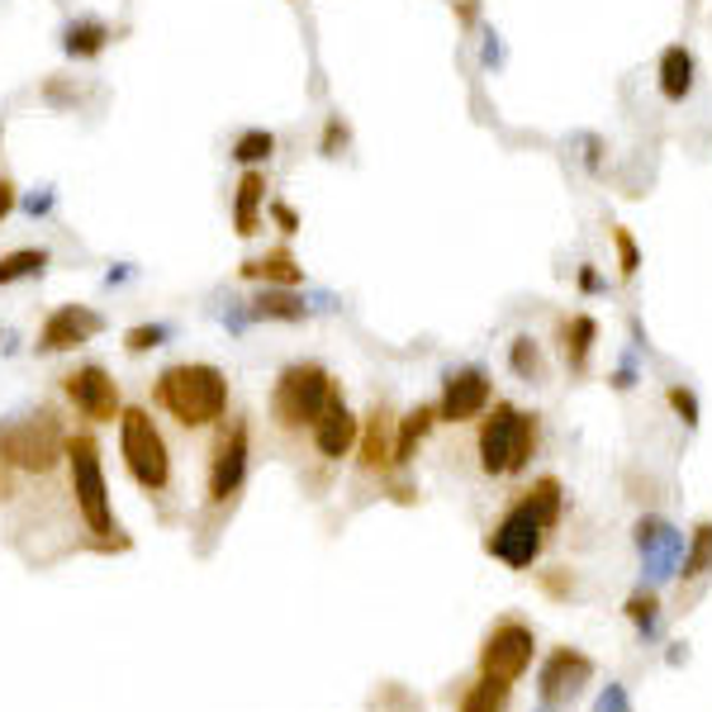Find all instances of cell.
<instances>
[{"label":"cell","mask_w":712,"mask_h":712,"mask_svg":"<svg viewBox=\"0 0 712 712\" xmlns=\"http://www.w3.org/2000/svg\"><path fill=\"white\" fill-rule=\"evenodd\" d=\"M100 333H105V314H96L91 305H58L43 318L39 343H33V347H39V356H58V352L86 347Z\"/></svg>","instance_id":"obj_12"},{"label":"cell","mask_w":712,"mask_h":712,"mask_svg":"<svg viewBox=\"0 0 712 712\" xmlns=\"http://www.w3.org/2000/svg\"><path fill=\"white\" fill-rule=\"evenodd\" d=\"M347 123H343V115H328V123H324V138H318V152H324V157H337V152H343L347 148Z\"/></svg>","instance_id":"obj_32"},{"label":"cell","mask_w":712,"mask_h":712,"mask_svg":"<svg viewBox=\"0 0 712 712\" xmlns=\"http://www.w3.org/2000/svg\"><path fill=\"white\" fill-rule=\"evenodd\" d=\"M494 380L485 366H452L442 376V399H437V423H471L490 408Z\"/></svg>","instance_id":"obj_10"},{"label":"cell","mask_w":712,"mask_h":712,"mask_svg":"<svg viewBox=\"0 0 712 712\" xmlns=\"http://www.w3.org/2000/svg\"><path fill=\"white\" fill-rule=\"evenodd\" d=\"M532 651H537V636H532L527 622L504 617V622H494V632L479 646V670L498 674V680H518L532 665Z\"/></svg>","instance_id":"obj_11"},{"label":"cell","mask_w":712,"mask_h":712,"mask_svg":"<svg viewBox=\"0 0 712 712\" xmlns=\"http://www.w3.org/2000/svg\"><path fill=\"white\" fill-rule=\"evenodd\" d=\"M58 380H62L67 404L77 408L86 423H115L123 414V408H119V385H115V376L105 366L86 362V366L67 370V376H58Z\"/></svg>","instance_id":"obj_9"},{"label":"cell","mask_w":712,"mask_h":712,"mask_svg":"<svg viewBox=\"0 0 712 712\" xmlns=\"http://www.w3.org/2000/svg\"><path fill=\"white\" fill-rule=\"evenodd\" d=\"M665 399H670L674 414H680V423H684V427H699V399H693L684 385H670V389H665Z\"/></svg>","instance_id":"obj_33"},{"label":"cell","mask_w":712,"mask_h":712,"mask_svg":"<svg viewBox=\"0 0 712 712\" xmlns=\"http://www.w3.org/2000/svg\"><path fill=\"white\" fill-rule=\"evenodd\" d=\"M636 551L646 556V565H651L655 580H670L674 570H680L684 537H680V532H674L670 523H661V518H641V523H636Z\"/></svg>","instance_id":"obj_15"},{"label":"cell","mask_w":712,"mask_h":712,"mask_svg":"<svg viewBox=\"0 0 712 712\" xmlns=\"http://www.w3.org/2000/svg\"><path fill=\"white\" fill-rule=\"evenodd\" d=\"M52 266L48 247H14V253L0 257V285H20V280H39Z\"/></svg>","instance_id":"obj_24"},{"label":"cell","mask_w":712,"mask_h":712,"mask_svg":"<svg viewBox=\"0 0 712 712\" xmlns=\"http://www.w3.org/2000/svg\"><path fill=\"white\" fill-rule=\"evenodd\" d=\"M712 570V523H699L693 527V537L684 546V556H680V575L684 580H703Z\"/></svg>","instance_id":"obj_27"},{"label":"cell","mask_w":712,"mask_h":712,"mask_svg":"<svg viewBox=\"0 0 712 712\" xmlns=\"http://www.w3.org/2000/svg\"><path fill=\"white\" fill-rule=\"evenodd\" d=\"M475 14H479V0H456V20L461 24H475Z\"/></svg>","instance_id":"obj_40"},{"label":"cell","mask_w":712,"mask_h":712,"mask_svg":"<svg viewBox=\"0 0 712 712\" xmlns=\"http://www.w3.org/2000/svg\"><path fill=\"white\" fill-rule=\"evenodd\" d=\"M14 209H20V186H14L10 176L0 171V224H6V219H10Z\"/></svg>","instance_id":"obj_36"},{"label":"cell","mask_w":712,"mask_h":712,"mask_svg":"<svg viewBox=\"0 0 712 712\" xmlns=\"http://www.w3.org/2000/svg\"><path fill=\"white\" fill-rule=\"evenodd\" d=\"M475 452L485 475H523L537 452V414L518 404H494V414L475 433Z\"/></svg>","instance_id":"obj_3"},{"label":"cell","mask_w":712,"mask_h":712,"mask_svg":"<svg viewBox=\"0 0 712 712\" xmlns=\"http://www.w3.org/2000/svg\"><path fill=\"white\" fill-rule=\"evenodd\" d=\"M565 513V490L556 475H542L532 490H523L518 498H513V508L504 513V518L494 523V532L485 537V551L494 561H504L513 570H527L537 565L542 546L551 537V527L561 523Z\"/></svg>","instance_id":"obj_1"},{"label":"cell","mask_w":712,"mask_h":712,"mask_svg":"<svg viewBox=\"0 0 712 712\" xmlns=\"http://www.w3.org/2000/svg\"><path fill=\"white\" fill-rule=\"evenodd\" d=\"M309 305L299 290H280V285H261L247 299V324H305Z\"/></svg>","instance_id":"obj_20"},{"label":"cell","mask_w":712,"mask_h":712,"mask_svg":"<svg viewBox=\"0 0 712 712\" xmlns=\"http://www.w3.org/2000/svg\"><path fill=\"white\" fill-rule=\"evenodd\" d=\"M0 456L10 461V471L48 475L67 456V433L52 408H33V414L6 418L0 423Z\"/></svg>","instance_id":"obj_4"},{"label":"cell","mask_w":712,"mask_h":712,"mask_svg":"<svg viewBox=\"0 0 712 712\" xmlns=\"http://www.w3.org/2000/svg\"><path fill=\"white\" fill-rule=\"evenodd\" d=\"M266 224V167H247L234 186V234L257 238Z\"/></svg>","instance_id":"obj_18"},{"label":"cell","mask_w":712,"mask_h":712,"mask_svg":"<svg viewBox=\"0 0 712 712\" xmlns=\"http://www.w3.org/2000/svg\"><path fill=\"white\" fill-rule=\"evenodd\" d=\"M62 52L71 62H96L105 58V48L115 43V29L100 20V14H77V20H67L62 24Z\"/></svg>","instance_id":"obj_19"},{"label":"cell","mask_w":712,"mask_h":712,"mask_svg":"<svg viewBox=\"0 0 712 712\" xmlns=\"http://www.w3.org/2000/svg\"><path fill=\"white\" fill-rule=\"evenodd\" d=\"M433 423H437V404H414V408H408V414L399 418V433H395V466H408V461L418 456L423 437L433 433Z\"/></svg>","instance_id":"obj_23"},{"label":"cell","mask_w":712,"mask_h":712,"mask_svg":"<svg viewBox=\"0 0 712 712\" xmlns=\"http://www.w3.org/2000/svg\"><path fill=\"white\" fill-rule=\"evenodd\" d=\"M276 134L271 129H243L238 138H234V148H228V157H234V162L247 171V167H266L276 157Z\"/></svg>","instance_id":"obj_25"},{"label":"cell","mask_w":712,"mask_h":712,"mask_svg":"<svg viewBox=\"0 0 712 712\" xmlns=\"http://www.w3.org/2000/svg\"><path fill=\"white\" fill-rule=\"evenodd\" d=\"M247 461H253V433H247V418H234L219 427L209 452V504L224 508L234 504L243 479H247Z\"/></svg>","instance_id":"obj_8"},{"label":"cell","mask_w":712,"mask_h":712,"mask_svg":"<svg viewBox=\"0 0 712 712\" xmlns=\"http://www.w3.org/2000/svg\"><path fill=\"white\" fill-rule=\"evenodd\" d=\"M594 712H632V703H627V689H622V684H609V689L599 693Z\"/></svg>","instance_id":"obj_35"},{"label":"cell","mask_w":712,"mask_h":712,"mask_svg":"<svg viewBox=\"0 0 712 712\" xmlns=\"http://www.w3.org/2000/svg\"><path fill=\"white\" fill-rule=\"evenodd\" d=\"M6 498H14V471H10V461L0 456V504H6Z\"/></svg>","instance_id":"obj_38"},{"label":"cell","mask_w":712,"mask_h":712,"mask_svg":"<svg viewBox=\"0 0 712 712\" xmlns=\"http://www.w3.org/2000/svg\"><path fill=\"white\" fill-rule=\"evenodd\" d=\"M508 366H513V376H523V380H542L546 376V362H542L537 337H527V333L513 337V343H508Z\"/></svg>","instance_id":"obj_28"},{"label":"cell","mask_w":712,"mask_h":712,"mask_svg":"<svg viewBox=\"0 0 712 712\" xmlns=\"http://www.w3.org/2000/svg\"><path fill=\"white\" fill-rule=\"evenodd\" d=\"M67 475H71V498H77V513L86 518V527L96 532L100 542L115 537V513H110V490H105V466H100V447L96 437H67Z\"/></svg>","instance_id":"obj_7"},{"label":"cell","mask_w":712,"mask_h":712,"mask_svg":"<svg viewBox=\"0 0 712 712\" xmlns=\"http://www.w3.org/2000/svg\"><path fill=\"white\" fill-rule=\"evenodd\" d=\"M655 609H661V603H655V594H632V599H627V617L636 622L641 636H655V627H661V613H655Z\"/></svg>","instance_id":"obj_30"},{"label":"cell","mask_w":712,"mask_h":712,"mask_svg":"<svg viewBox=\"0 0 712 712\" xmlns=\"http://www.w3.org/2000/svg\"><path fill=\"white\" fill-rule=\"evenodd\" d=\"M693 77H699V67H693V52L684 43H670L661 52V62H655V86H661V96L670 105H684L693 96Z\"/></svg>","instance_id":"obj_21"},{"label":"cell","mask_w":712,"mask_h":712,"mask_svg":"<svg viewBox=\"0 0 712 712\" xmlns=\"http://www.w3.org/2000/svg\"><path fill=\"white\" fill-rule=\"evenodd\" d=\"M395 418H389V408H370L366 423H362V437H356V461H362L366 475H385L395 466Z\"/></svg>","instance_id":"obj_16"},{"label":"cell","mask_w":712,"mask_h":712,"mask_svg":"<svg viewBox=\"0 0 712 712\" xmlns=\"http://www.w3.org/2000/svg\"><path fill=\"white\" fill-rule=\"evenodd\" d=\"M599 290H609V280L594 271V261H584L580 266V295H599Z\"/></svg>","instance_id":"obj_37"},{"label":"cell","mask_w":712,"mask_h":712,"mask_svg":"<svg viewBox=\"0 0 712 712\" xmlns=\"http://www.w3.org/2000/svg\"><path fill=\"white\" fill-rule=\"evenodd\" d=\"M167 337H171V328H167V324H138V328H129V333H123V352L142 356V352L162 347Z\"/></svg>","instance_id":"obj_29"},{"label":"cell","mask_w":712,"mask_h":712,"mask_svg":"<svg viewBox=\"0 0 712 712\" xmlns=\"http://www.w3.org/2000/svg\"><path fill=\"white\" fill-rule=\"evenodd\" d=\"M333 389H337V380L328 376V366H318V362L285 366L276 376V385H271V418H276V427H285V433H309V427L318 423V414H324Z\"/></svg>","instance_id":"obj_5"},{"label":"cell","mask_w":712,"mask_h":712,"mask_svg":"<svg viewBox=\"0 0 712 712\" xmlns=\"http://www.w3.org/2000/svg\"><path fill=\"white\" fill-rule=\"evenodd\" d=\"M152 404L181 427H214L228 414V376L209 362H176L152 380Z\"/></svg>","instance_id":"obj_2"},{"label":"cell","mask_w":712,"mask_h":712,"mask_svg":"<svg viewBox=\"0 0 712 712\" xmlns=\"http://www.w3.org/2000/svg\"><path fill=\"white\" fill-rule=\"evenodd\" d=\"M238 276L253 280V285H280V290H299V285H305V266L295 261L290 247H266V253L247 257V261L238 266Z\"/></svg>","instance_id":"obj_17"},{"label":"cell","mask_w":712,"mask_h":712,"mask_svg":"<svg viewBox=\"0 0 712 712\" xmlns=\"http://www.w3.org/2000/svg\"><path fill=\"white\" fill-rule=\"evenodd\" d=\"M309 433H314V447H318V456H324V461H343V456L356 452V437H362V418H356L352 408H347L343 389H333V395H328L324 414H318V423L309 427Z\"/></svg>","instance_id":"obj_14"},{"label":"cell","mask_w":712,"mask_h":712,"mask_svg":"<svg viewBox=\"0 0 712 712\" xmlns=\"http://www.w3.org/2000/svg\"><path fill=\"white\" fill-rule=\"evenodd\" d=\"M485 39H490L485 43V67H498V62H504V43H494L498 33H485Z\"/></svg>","instance_id":"obj_39"},{"label":"cell","mask_w":712,"mask_h":712,"mask_svg":"<svg viewBox=\"0 0 712 712\" xmlns=\"http://www.w3.org/2000/svg\"><path fill=\"white\" fill-rule=\"evenodd\" d=\"M556 337H561V356L570 370H584L594 356V343H599V324L594 314H565L556 324Z\"/></svg>","instance_id":"obj_22"},{"label":"cell","mask_w":712,"mask_h":712,"mask_svg":"<svg viewBox=\"0 0 712 712\" xmlns=\"http://www.w3.org/2000/svg\"><path fill=\"white\" fill-rule=\"evenodd\" d=\"M24 209L33 214V219H39V214H48V209H52V195H29Z\"/></svg>","instance_id":"obj_41"},{"label":"cell","mask_w":712,"mask_h":712,"mask_svg":"<svg viewBox=\"0 0 712 712\" xmlns=\"http://www.w3.org/2000/svg\"><path fill=\"white\" fill-rule=\"evenodd\" d=\"M590 680H594V661H590V655L561 646V651L546 655V665H542V674H537V689H542L546 708H556V703L575 699V693L590 684Z\"/></svg>","instance_id":"obj_13"},{"label":"cell","mask_w":712,"mask_h":712,"mask_svg":"<svg viewBox=\"0 0 712 712\" xmlns=\"http://www.w3.org/2000/svg\"><path fill=\"white\" fill-rule=\"evenodd\" d=\"M508 693H513V680L479 674V684H471L466 699H461V712H504L508 708Z\"/></svg>","instance_id":"obj_26"},{"label":"cell","mask_w":712,"mask_h":712,"mask_svg":"<svg viewBox=\"0 0 712 712\" xmlns=\"http://www.w3.org/2000/svg\"><path fill=\"white\" fill-rule=\"evenodd\" d=\"M266 214H271V224H276L280 238H295L299 228H305V224H299V214H295V205H285V200H266Z\"/></svg>","instance_id":"obj_34"},{"label":"cell","mask_w":712,"mask_h":712,"mask_svg":"<svg viewBox=\"0 0 712 712\" xmlns=\"http://www.w3.org/2000/svg\"><path fill=\"white\" fill-rule=\"evenodd\" d=\"M613 243H617V271H622V280H632L636 271H641V253H636V238L627 234L622 224H613Z\"/></svg>","instance_id":"obj_31"},{"label":"cell","mask_w":712,"mask_h":712,"mask_svg":"<svg viewBox=\"0 0 712 712\" xmlns=\"http://www.w3.org/2000/svg\"><path fill=\"white\" fill-rule=\"evenodd\" d=\"M119 456L129 466V475L138 479V490L162 494L171 485V452L148 408H123L119 414Z\"/></svg>","instance_id":"obj_6"}]
</instances>
